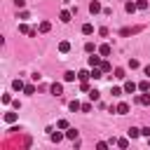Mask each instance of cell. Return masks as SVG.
Listing matches in <instances>:
<instances>
[{"mask_svg": "<svg viewBox=\"0 0 150 150\" xmlns=\"http://www.w3.org/2000/svg\"><path fill=\"white\" fill-rule=\"evenodd\" d=\"M77 136H80V131H77L75 127H68V129H66V138H68V141H77Z\"/></svg>", "mask_w": 150, "mask_h": 150, "instance_id": "cell-1", "label": "cell"}, {"mask_svg": "<svg viewBox=\"0 0 150 150\" xmlns=\"http://www.w3.org/2000/svg\"><path fill=\"white\" fill-rule=\"evenodd\" d=\"M136 103H141V105H150V91H143L141 96H136Z\"/></svg>", "mask_w": 150, "mask_h": 150, "instance_id": "cell-2", "label": "cell"}, {"mask_svg": "<svg viewBox=\"0 0 150 150\" xmlns=\"http://www.w3.org/2000/svg\"><path fill=\"white\" fill-rule=\"evenodd\" d=\"M136 9H138V7H136V0H127V2H124V12H127V14H134Z\"/></svg>", "mask_w": 150, "mask_h": 150, "instance_id": "cell-3", "label": "cell"}, {"mask_svg": "<svg viewBox=\"0 0 150 150\" xmlns=\"http://www.w3.org/2000/svg\"><path fill=\"white\" fill-rule=\"evenodd\" d=\"M70 16H73V9H61V12H59V19H61L63 23H68Z\"/></svg>", "mask_w": 150, "mask_h": 150, "instance_id": "cell-4", "label": "cell"}, {"mask_svg": "<svg viewBox=\"0 0 150 150\" xmlns=\"http://www.w3.org/2000/svg\"><path fill=\"white\" fill-rule=\"evenodd\" d=\"M19 33H26V35H30V38H35V35H38V30H33V28H28L26 23H19Z\"/></svg>", "mask_w": 150, "mask_h": 150, "instance_id": "cell-5", "label": "cell"}, {"mask_svg": "<svg viewBox=\"0 0 150 150\" xmlns=\"http://www.w3.org/2000/svg\"><path fill=\"white\" fill-rule=\"evenodd\" d=\"M98 54H101V56H110V54H112V47H110L108 42H103V45L98 47Z\"/></svg>", "mask_w": 150, "mask_h": 150, "instance_id": "cell-6", "label": "cell"}, {"mask_svg": "<svg viewBox=\"0 0 150 150\" xmlns=\"http://www.w3.org/2000/svg\"><path fill=\"white\" fill-rule=\"evenodd\" d=\"M136 89H138V84H136V82H131V80H127V82H124V94H134Z\"/></svg>", "mask_w": 150, "mask_h": 150, "instance_id": "cell-7", "label": "cell"}, {"mask_svg": "<svg viewBox=\"0 0 150 150\" xmlns=\"http://www.w3.org/2000/svg\"><path fill=\"white\" fill-rule=\"evenodd\" d=\"M49 91H52L54 96H61V94H63V84H61V82H54V84L49 87Z\"/></svg>", "mask_w": 150, "mask_h": 150, "instance_id": "cell-8", "label": "cell"}, {"mask_svg": "<svg viewBox=\"0 0 150 150\" xmlns=\"http://www.w3.org/2000/svg\"><path fill=\"white\" fill-rule=\"evenodd\" d=\"M115 112H117V115H127V112H129V103H124V101L117 103V105H115Z\"/></svg>", "mask_w": 150, "mask_h": 150, "instance_id": "cell-9", "label": "cell"}, {"mask_svg": "<svg viewBox=\"0 0 150 150\" xmlns=\"http://www.w3.org/2000/svg\"><path fill=\"white\" fill-rule=\"evenodd\" d=\"M89 12H91V14H98V12H101V2H98V0H91V2H89Z\"/></svg>", "mask_w": 150, "mask_h": 150, "instance_id": "cell-10", "label": "cell"}, {"mask_svg": "<svg viewBox=\"0 0 150 150\" xmlns=\"http://www.w3.org/2000/svg\"><path fill=\"white\" fill-rule=\"evenodd\" d=\"M59 52H61V54H68V52H70V42H68V40H61V42H59Z\"/></svg>", "mask_w": 150, "mask_h": 150, "instance_id": "cell-11", "label": "cell"}, {"mask_svg": "<svg viewBox=\"0 0 150 150\" xmlns=\"http://www.w3.org/2000/svg\"><path fill=\"white\" fill-rule=\"evenodd\" d=\"M103 75H105V73L101 70V66H94V68H91V77H94V80H101Z\"/></svg>", "mask_w": 150, "mask_h": 150, "instance_id": "cell-12", "label": "cell"}, {"mask_svg": "<svg viewBox=\"0 0 150 150\" xmlns=\"http://www.w3.org/2000/svg\"><path fill=\"white\" fill-rule=\"evenodd\" d=\"M87 63H89V68L101 66V56H96V54H94V56H89V59H87Z\"/></svg>", "mask_w": 150, "mask_h": 150, "instance_id": "cell-13", "label": "cell"}, {"mask_svg": "<svg viewBox=\"0 0 150 150\" xmlns=\"http://www.w3.org/2000/svg\"><path fill=\"white\" fill-rule=\"evenodd\" d=\"M75 77H77L75 70H66V73H63V80H66V82H75Z\"/></svg>", "mask_w": 150, "mask_h": 150, "instance_id": "cell-14", "label": "cell"}, {"mask_svg": "<svg viewBox=\"0 0 150 150\" xmlns=\"http://www.w3.org/2000/svg\"><path fill=\"white\" fill-rule=\"evenodd\" d=\"M49 138H52L54 143H61V141L66 138V134H61V131H52V136H49Z\"/></svg>", "mask_w": 150, "mask_h": 150, "instance_id": "cell-15", "label": "cell"}, {"mask_svg": "<svg viewBox=\"0 0 150 150\" xmlns=\"http://www.w3.org/2000/svg\"><path fill=\"white\" fill-rule=\"evenodd\" d=\"M23 87H26L23 80H14V82H12V89H14V91H23Z\"/></svg>", "mask_w": 150, "mask_h": 150, "instance_id": "cell-16", "label": "cell"}, {"mask_svg": "<svg viewBox=\"0 0 150 150\" xmlns=\"http://www.w3.org/2000/svg\"><path fill=\"white\" fill-rule=\"evenodd\" d=\"M138 30H141V26H136V28H122L120 35H131V33H138Z\"/></svg>", "mask_w": 150, "mask_h": 150, "instance_id": "cell-17", "label": "cell"}, {"mask_svg": "<svg viewBox=\"0 0 150 150\" xmlns=\"http://www.w3.org/2000/svg\"><path fill=\"white\" fill-rule=\"evenodd\" d=\"M112 73H115L112 77H117V80H124V77H127V73H124V68H115Z\"/></svg>", "mask_w": 150, "mask_h": 150, "instance_id": "cell-18", "label": "cell"}, {"mask_svg": "<svg viewBox=\"0 0 150 150\" xmlns=\"http://www.w3.org/2000/svg\"><path fill=\"white\" fill-rule=\"evenodd\" d=\"M91 77V70H77V80H89Z\"/></svg>", "mask_w": 150, "mask_h": 150, "instance_id": "cell-19", "label": "cell"}, {"mask_svg": "<svg viewBox=\"0 0 150 150\" xmlns=\"http://www.w3.org/2000/svg\"><path fill=\"white\" fill-rule=\"evenodd\" d=\"M68 108H70V110L75 112V110H82V103H80V101L75 98V101H70V103H68Z\"/></svg>", "mask_w": 150, "mask_h": 150, "instance_id": "cell-20", "label": "cell"}, {"mask_svg": "<svg viewBox=\"0 0 150 150\" xmlns=\"http://www.w3.org/2000/svg\"><path fill=\"white\" fill-rule=\"evenodd\" d=\"M5 122L7 124H14L16 122V112H5Z\"/></svg>", "mask_w": 150, "mask_h": 150, "instance_id": "cell-21", "label": "cell"}, {"mask_svg": "<svg viewBox=\"0 0 150 150\" xmlns=\"http://www.w3.org/2000/svg\"><path fill=\"white\" fill-rule=\"evenodd\" d=\"M84 52H87V54H94V52H96V45H94V42H84Z\"/></svg>", "mask_w": 150, "mask_h": 150, "instance_id": "cell-22", "label": "cell"}, {"mask_svg": "<svg viewBox=\"0 0 150 150\" xmlns=\"http://www.w3.org/2000/svg\"><path fill=\"white\" fill-rule=\"evenodd\" d=\"M101 70H103V73L108 75V73H112V66H110L108 61H101Z\"/></svg>", "mask_w": 150, "mask_h": 150, "instance_id": "cell-23", "label": "cell"}, {"mask_svg": "<svg viewBox=\"0 0 150 150\" xmlns=\"http://www.w3.org/2000/svg\"><path fill=\"white\" fill-rule=\"evenodd\" d=\"M35 91H38V89H35V84H26V87H23V94H28V96H33Z\"/></svg>", "mask_w": 150, "mask_h": 150, "instance_id": "cell-24", "label": "cell"}, {"mask_svg": "<svg viewBox=\"0 0 150 150\" xmlns=\"http://www.w3.org/2000/svg\"><path fill=\"white\" fill-rule=\"evenodd\" d=\"M89 98H91V101H98V98H101V91H98V89H89Z\"/></svg>", "mask_w": 150, "mask_h": 150, "instance_id": "cell-25", "label": "cell"}, {"mask_svg": "<svg viewBox=\"0 0 150 150\" xmlns=\"http://www.w3.org/2000/svg\"><path fill=\"white\" fill-rule=\"evenodd\" d=\"M82 33H84V35H91V33H94V26H91V23H84V26H82Z\"/></svg>", "mask_w": 150, "mask_h": 150, "instance_id": "cell-26", "label": "cell"}, {"mask_svg": "<svg viewBox=\"0 0 150 150\" xmlns=\"http://www.w3.org/2000/svg\"><path fill=\"white\" fill-rule=\"evenodd\" d=\"M138 89H141V91H150V82H148V80L138 82Z\"/></svg>", "mask_w": 150, "mask_h": 150, "instance_id": "cell-27", "label": "cell"}, {"mask_svg": "<svg viewBox=\"0 0 150 150\" xmlns=\"http://www.w3.org/2000/svg\"><path fill=\"white\" fill-rule=\"evenodd\" d=\"M110 94H112V96H122V94H124V87H112Z\"/></svg>", "mask_w": 150, "mask_h": 150, "instance_id": "cell-28", "label": "cell"}, {"mask_svg": "<svg viewBox=\"0 0 150 150\" xmlns=\"http://www.w3.org/2000/svg\"><path fill=\"white\" fill-rule=\"evenodd\" d=\"M138 136H141V129L131 127V129H129V138H138Z\"/></svg>", "mask_w": 150, "mask_h": 150, "instance_id": "cell-29", "label": "cell"}, {"mask_svg": "<svg viewBox=\"0 0 150 150\" xmlns=\"http://www.w3.org/2000/svg\"><path fill=\"white\" fill-rule=\"evenodd\" d=\"M49 28H52V23H49V21H42V23H40V33H47Z\"/></svg>", "mask_w": 150, "mask_h": 150, "instance_id": "cell-30", "label": "cell"}, {"mask_svg": "<svg viewBox=\"0 0 150 150\" xmlns=\"http://www.w3.org/2000/svg\"><path fill=\"white\" fill-rule=\"evenodd\" d=\"M80 89L82 91H89V80H80Z\"/></svg>", "mask_w": 150, "mask_h": 150, "instance_id": "cell-31", "label": "cell"}, {"mask_svg": "<svg viewBox=\"0 0 150 150\" xmlns=\"http://www.w3.org/2000/svg\"><path fill=\"white\" fill-rule=\"evenodd\" d=\"M136 7L138 9H148V0H136Z\"/></svg>", "mask_w": 150, "mask_h": 150, "instance_id": "cell-32", "label": "cell"}, {"mask_svg": "<svg viewBox=\"0 0 150 150\" xmlns=\"http://www.w3.org/2000/svg\"><path fill=\"white\" fill-rule=\"evenodd\" d=\"M56 127H59V129H68V120H59Z\"/></svg>", "mask_w": 150, "mask_h": 150, "instance_id": "cell-33", "label": "cell"}, {"mask_svg": "<svg viewBox=\"0 0 150 150\" xmlns=\"http://www.w3.org/2000/svg\"><path fill=\"white\" fill-rule=\"evenodd\" d=\"M117 145H120V148H129V141H127V138H117Z\"/></svg>", "mask_w": 150, "mask_h": 150, "instance_id": "cell-34", "label": "cell"}, {"mask_svg": "<svg viewBox=\"0 0 150 150\" xmlns=\"http://www.w3.org/2000/svg\"><path fill=\"white\" fill-rule=\"evenodd\" d=\"M19 19H23V21H26V19H30V14H28L26 9H21V12H19Z\"/></svg>", "mask_w": 150, "mask_h": 150, "instance_id": "cell-35", "label": "cell"}, {"mask_svg": "<svg viewBox=\"0 0 150 150\" xmlns=\"http://www.w3.org/2000/svg\"><path fill=\"white\" fill-rule=\"evenodd\" d=\"M2 103H5V105L12 103V96H9V94H2Z\"/></svg>", "mask_w": 150, "mask_h": 150, "instance_id": "cell-36", "label": "cell"}, {"mask_svg": "<svg viewBox=\"0 0 150 150\" xmlns=\"http://www.w3.org/2000/svg\"><path fill=\"white\" fill-rule=\"evenodd\" d=\"M82 112H91V103H82Z\"/></svg>", "mask_w": 150, "mask_h": 150, "instance_id": "cell-37", "label": "cell"}, {"mask_svg": "<svg viewBox=\"0 0 150 150\" xmlns=\"http://www.w3.org/2000/svg\"><path fill=\"white\" fill-rule=\"evenodd\" d=\"M96 148H98V150H105V148H108V143H105V141H98V143H96Z\"/></svg>", "mask_w": 150, "mask_h": 150, "instance_id": "cell-38", "label": "cell"}, {"mask_svg": "<svg viewBox=\"0 0 150 150\" xmlns=\"http://www.w3.org/2000/svg\"><path fill=\"white\" fill-rule=\"evenodd\" d=\"M129 68H138V61L136 59H129Z\"/></svg>", "mask_w": 150, "mask_h": 150, "instance_id": "cell-39", "label": "cell"}, {"mask_svg": "<svg viewBox=\"0 0 150 150\" xmlns=\"http://www.w3.org/2000/svg\"><path fill=\"white\" fill-rule=\"evenodd\" d=\"M141 136H150V127H143L141 129Z\"/></svg>", "mask_w": 150, "mask_h": 150, "instance_id": "cell-40", "label": "cell"}, {"mask_svg": "<svg viewBox=\"0 0 150 150\" xmlns=\"http://www.w3.org/2000/svg\"><path fill=\"white\" fill-rule=\"evenodd\" d=\"M14 5H16L19 9H23V5H26V0H14Z\"/></svg>", "mask_w": 150, "mask_h": 150, "instance_id": "cell-41", "label": "cell"}, {"mask_svg": "<svg viewBox=\"0 0 150 150\" xmlns=\"http://www.w3.org/2000/svg\"><path fill=\"white\" fill-rule=\"evenodd\" d=\"M143 73H145V75L150 77V66H145V68H143Z\"/></svg>", "mask_w": 150, "mask_h": 150, "instance_id": "cell-42", "label": "cell"}, {"mask_svg": "<svg viewBox=\"0 0 150 150\" xmlns=\"http://www.w3.org/2000/svg\"><path fill=\"white\" fill-rule=\"evenodd\" d=\"M148 143H150V136H148Z\"/></svg>", "mask_w": 150, "mask_h": 150, "instance_id": "cell-43", "label": "cell"}]
</instances>
